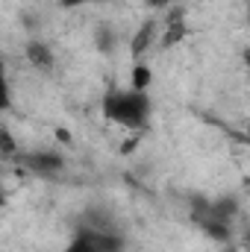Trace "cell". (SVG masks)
I'll return each instance as SVG.
<instances>
[{"label":"cell","mask_w":250,"mask_h":252,"mask_svg":"<svg viewBox=\"0 0 250 252\" xmlns=\"http://www.w3.org/2000/svg\"><path fill=\"white\" fill-rule=\"evenodd\" d=\"M18 161L24 170L36 173V176H53L65 167L62 153H56V150H27V153H18Z\"/></svg>","instance_id":"3"},{"label":"cell","mask_w":250,"mask_h":252,"mask_svg":"<svg viewBox=\"0 0 250 252\" xmlns=\"http://www.w3.org/2000/svg\"><path fill=\"white\" fill-rule=\"evenodd\" d=\"M100 112L109 124L124 126V129H144L150 124V115H153V103H150V94L147 91H138V88H112L103 103H100Z\"/></svg>","instance_id":"1"},{"label":"cell","mask_w":250,"mask_h":252,"mask_svg":"<svg viewBox=\"0 0 250 252\" xmlns=\"http://www.w3.org/2000/svg\"><path fill=\"white\" fill-rule=\"evenodd\" d=\"M153 82V70L147 64H132L129 70V88H138V91H147Z\"/></svg>","instance_id":"5"},{"label":"cell","mask_w":250,"mask_h":252,"mask_svg":"<svg viewBox=\"0 0 250 252\" xmlns=\"http://www.w3.org/2000/svg\"><path fill=\"white\" fill-rule=\"evenodd\" d=\"M245 252H250V235L245 238Z\"/></svg>","instance_id":"11"},{"label":"cell","mask_w":250,"mask_h":252,"mask_svg":"<svg viewBox=\"0 0 250 252\" xmlns=\"http://www.w3.org/2000/svg\"><path fill=\"white\" fill-rule=\"evenodd\" d=\"M24 56H27V62L33 64V67H39V70H53V47L47 44V41H39V38H30L27 44H24Z\"/></svg>","instance_id":"4"},{"label":"cell","mask_w":250,"mask_h":252,"mask_svg":"<svg viewBox=\"0 0 250 252\" xmlns=\"http://www.w3.org/2000/svg\"><path fill=\"white\" fill-rule=\"evenodd\" d=\"M168 3H171V0H147L150 9H168Z\"/></svg>","instance_id":"9"},{"label":"cell","mask_w":250,"mask_h":252,"mask_svg":"<svg viewBox=\"0 0 250 252\" xmlns=\"http://www.w3.org/2000/svg\"><path fill=\"white\" fill-rule=\"evenodd\" d=\"M153 30H156V24L147 21V24L135 32V38H132V56H141V53L147 50V44H150V38H153Z\"/></svg>","instance_id":"6"},{"label":"cell","mask_w":250,"mask_h":252,"mask_svg":"<svg viewBox=\"0 0 250 252\" xmlns=\"http://www.w3.org/2000/svg\"><path fill=\"white\" fill-rule=\"evenodd\" d=\"M245 56H248V64H250V47H248V50H245Z\"/></svg>","instance_id":"12"},{"label":"cell","mask_w":250,"mask_h":252,"mask_svg":"<svg viewBox=\"0 0 250 252\" xmlns=\"http://www.w3.org/2000/svg\"><path fill=\"white\" fill-rule=\"evenodd\" d=\"M248 27H250V9H248Z\"/></svg>","instance_id":"13"},{"label":"cell","mask_w":250,"mask_h":252,"mask_svg":"<svg viewBox=\"0 0 250 252\" xmlns=\"http://www.w3.org/2000/svg\"><path fill=\"white\" fill-rule=\"evenodd\" d=\"M221 252H242V250H239L236 244H227V247H224V250H221Z\"/></svg>","instance_id":"10"},{"label":"cell","mask_w":250,"mask_h":252,"mask_svg":"<svg viewBox=\"0 0 250 252\" xmlns=\"http://www.w3.org/2000/svg\"><path fill=\"white\" fill-rule=\"evenodd\" d=\"M3 156H18V150H15V141H12L9 129H3Z\"/></svg>","instance_id":"7"},{"label":"cell","mask_w":250,"mask_h":252,"mask_svg":"<svg viewBox=\"0 0 250 252\" xmlns=\"http://www.w3.org/2000/svg\"><path fill=\"white\" fill-rule=\"evenodd\" d=\"M126 244L121 235L103 229V226H85L80 229L62 252H124Z\"/></svg>","instance_id":"2"},{"label":"cell","mask_w":250,"mask_h":252,"mask_svg":"<svg viewBox=\"0 0 250 252\" xmlns=\"http://www.w3.org/2000/svg\"><path fill=\"white\" fill-rule=\"evenodd\" d=\"M91 3H100V0H59L62 9H83V6H91Z\"/></svg>","instance_id":"8"}]
</instances>
